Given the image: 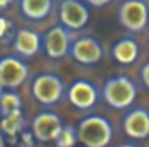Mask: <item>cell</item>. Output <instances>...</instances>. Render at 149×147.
Instances as JSON below:
<instances>
[{
    "mask_svg": "<svg viewBox=\"0 0 149 147\" xmlns=\"http://www.w3.org/2000/svg\"><path fill=\"white\" fill-rule=\"evenodd\" d=\"M102 101L113 109H128L137 97V87L135 83L123 74L108 78L102 87Z\"/></svg>",
    "mask_w": 149,
    "mask_h": 147,
    "instance_id": "obj_1",
    "label": "cell"
},
{
    "mask_svg": "<svg viewBox=\"0 0 149 147\" xmlns=\"http://www.w3.org/2000/svg\"><path fill=\"white\" fill-rule=\"evenodd\" d=\"M78 142L87 147H106L109 146L113 139V126L111 123L102 116H87L83 118L78 126Z\"/></svg>",
    "mask_w": 149,
    "mask_h": 147,
    "instance_id": "obj_2",
    "label": "cell"
},
{
    "mask_svg": "<svg viewBox=\"0 0 149 147\" xmlns=\"http://www.w3.org/2000/svg\"><path fill=\"white\" fill-rule=\"evenodd\" d=\"M120 24L134 33H141L149 24V7L144 0H123L118 7Z\"/></svg>",
    "mask_w": 149,
    "mask_h": 147,
    "instance_id": "obj_3",
    "label": "cell"
},
{
    "mask_svg": "<svg viewBox=\"0 0 149 147\" xmlns=\"http://www.w3.org/2000/svg\"><path fill=\"white\" fill-rule=\"evenodd\" d=\"M31 94L43 106H54L64 97V83L57 74L42 73L31 83Z\"/></svg>",
    "mask_w": 149,
    "mask_h": 147,
    "instance_id": "obj_4",
    "label": "cell"
},
{
    "mask_svg": "<svg viewBox=\"0 0 149 147\" xmlns=\"http://www.w3.org/2000/svg\"><path fill=\"white\" fill-rule=\"evenodd\" d=\"M30 74V66L21 55H5L0 59V90L19 88Z\"/></svg>",
    "mask_w": 149,
    "mask_h": 147,
    "instance_id": "obj_5",
    "label": "cell"
},
{
    "mask_svg": "<svg viewBox=\"0 0 149 147\" xmlns=\"http://www.w3.org/2000/svg\"><path fill=\"white\" fill-rule=\"evenodd\" d=\"M71 47V35L70 30L63 24L52 26L42 37V49L50 59H63L70 54Z\"/></svg>",
    "mask_w": 149,
    "mask_h": 147,
    "instance_id": "obj_6",
    "label": "cell"
},
{
    "mask_svg": "<svg viewBox=\"0 0 149 147\" xmlns=\"http://www.w3.org/2000/svg\"><path fill=\"white\" fill-rule=\"evenodd\" d=\"M61 128H63V119L52 112V111H42L38 112L37 116L33 118L31 121V135L37 139L38 142H54L57 139V135L61 133Z\"/></svg>",
    "mask_w": 149,
    "mask_h": 147,
    "instance_id": "obj_7",
    "label": "cell"
},
{
    "mask_svg": "<svg viewBox=\"0 0 149 147\" xmlns=\"http://www.w3.org/2000/svg\"><path fill=\"white\" fill-rule=\"evenodd\" d=\"M102 45L97 38L94 37H81L71 42L70 55L73 57L78 64L83 66H94L102 59Z\"/></svg>",
    "mask_w": 149,
    "mask_h": 147,
    "instance_id": "obj_8",
    "label": "cell"
},
{
    "mask_svg": "<svg viewBox=\"0 0 149 147\" xmlns=\"http://www.w3.org/2000/svg\"><path fill=\"white\" fill-rule=\"evenodd\" d=\"M90 19V12L81 0H63L59 3V21L68 30H81Z\"/></svg>",
    "mask_w": 149,
    "mask_h": 147,
    "instance_id": "obj_9",
    "label": "cell"
},
{
    "mask_svg": "<svg viewBox=\"0 0 149 147\" xmlns=\"http://www.w3.org/2000/svg\"><path fill=\"white\" fill-rule=\"evenodd\" d=\"M68 101L76 109H92L99 101V90L87 80H76L68 88Z\"/></svg>",
    "mask_w": 149,
    "mask_h": 147,
    "instance_id": "obj_10",
    "label": "cell"
},
{
    "mask_svg": "<svg viewBox=\"0 0 149 147\" xmlns=\"http://www.w3.org/2000/svg\"><path fill=\"white\" fill-rule=\"evenodd\" d=\"M123 132L134 140H144L149 137V111L132 109L123 119Z\"/></svg>",
    "mask_w": 149,
    "mask_h": 147,
    "instance_id": "obj_11",
    "label": "cell"
},
{
    "mask_svg": "<svg viewBox=\"0 0 149 147\" xmlns=\"http://www.w3.org/2000/svg\"><path fill=\"white\" fill-rule=\"evenodd\" d=\"M12 49L21 57H33L42 49V37L33 30L19 28L12 38Z\"/></svg>",
    "mask_w": 149,
    "mask_h": 147,
    "instance_id": "obj_12",
    "label": "cell"
},
{
    "mask_svg": "<svg viewBox=\"0 0 149 147\" xmlns=\"http://www.w3.org/2000/svg\"><path fill=\"white\" fill-rule=\"evenodd\" d=\"M113 59L118 62V64H123V66H130L137 61L139 57V45L134 38L130 37H123L120 38L114 45H113Z\"/></svg>",
    "mask_w": 149,
    "mask_h": 147,
    "instance_id": "obj_13",
    "label": "cell"
},
{
    "mask_svg": "<svg viewBox=\"0 0 149 147\" xmlns=\"http://www.w3.org/2000/svg\"><path fill=\"white\" fill-rule=\"evenodd\" d=\"M54 0H19L21 14L30 21H42L52 12Z\"/></svg>",
    "mask_w": 149,
    "mask_h": 147,
    "instance_id": "obj_14",
    "label": "cell"
},
{
    "mask_svg": "<svg viewBox=\"0 0 149 147\" xmlns=\"http://www.w3.org/2000/svg\"><path fill=\"white\" fill-rule=\"evenodd\" d=\"M24 126V116H23V109L9 112L5 116L0 118V130L3 135L7 137H16Z\"/></svg>",
    "mask_w": 149,
    "mask_h": 147,
    "instance_id": "obj_15",
    "label": "cell"
},
{
    "mask_svg": "<svg viewBox=\"0 0 149 147\" xmlns=\"http://www.w3.org/2000/svg\"><path fill=\"white\" fill-rule=\"evenodd\" d=\"M23 109V101L14 90H0V116Z\"/></svg>",
    "mask_w": 149,
    "mask_h": 147,
    "instance_id": "obj_16",
    "label": "cell"
},
{
    "mask_svg": "<svg viewBox=\"0 0 149 147\" xmlns=\"http://www.w3.org/2000/svg\"><path fill=\"white\" fill-rule=\"evenodd\" d=\"M54 144L59 147H73L78 144V132L71 125H63L61 133L57 135V139L54 140Z\"/></svg>",
    "mask_w": 149,
    "mask_h": 147,
    "instance_id": "obj_17",
    "label": "cell"
},
{
    "mask_svg": "<svg viewBox=\"0 0 149 147\" xmlns=\"http://www.w3.org/2000/svg\"><path fill=\"white\" fill-rule=\"evenodd\" d=\"M16 33V28L10 19L0 16V43H9Z\"/></svg>",
    "mask_w": 149,
    "mask_h": 147,
    "instance_id": "obj_18",
    "label": "cell"
},
{
    "mask_svg": "<svg viewBox=\"0 0 149 147\" xmlns=\"http://www.w3.org/2000/svg\"><path fill=\"white\" fill-rule=\"evenodd\" d=\"M141 80H142L144 87L149 90V62H146L142 66V69H141Z\"/></svg>",
    "mask_w": 149,
    "mask_h": 147,
    "instance_id": "obj_19",
    "label": "cell"
},
{
    "mask_svg": "<svg viewBox=\"0 0 149 147\" xmlns=\"http://www.w3.org/2000/svg\"><path fill=\"white\" fill-rule=\"evenodd\" d=\"M85 3H88V5H92V7H104V5H108L111 0H83Z\"/></svg>",
    "mask_w": 149,
    "mask_h": 147,
    "instance_id": "obj_20",
    "label": "cell"
},
{
    "mask_svg": "<svg viewBox=\"0 0 149 147\" xmlns=\"http://www.w3.org/2000/svg\"><path fill=\"white\" fill-rule=\"evenodd\" d=\"M12 2H14V0H0V10H5Z\"/></svg>",
    "mask_w": 149,
    "mask_h": 147,
    "instance_id": "obj_21",
    "label": "cell"
},
{
    "mask_svg": "<svg viewBox=\"0 0 149 147\" xmlns=\"http://www.w3.org/2000/svg\"><path fill=\"white\" fill-rule=\"evenodd\" d=\"M5 144H7V142H5V135H3L2 130H0V147H3Z\"/></svg>",
    "mask_w": 149,
    "mask_h": 147,
    "instance_id": "obj_22",
    "label": "cell"
},
{
    "mask_svg": "<svg viewBox=\"0 0 149 147\" xmlns=\"http://www.w3.org/2000/svg\"><path fill=\"white\" fill-rule=\"evenodd\" d=\"M0 12H2V10H0Z\"/></svg>",
    "mask_w": 149,
    "mask_h": 147,
    "instance_id": "obj_23",
    "label": "cell"
}]
</instances>
